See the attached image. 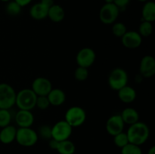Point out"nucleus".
<instances>
[{
    "label": "nucleus",
    "mask_w": 155,
    "mask_h": 154,
    "mask_svg": "<svg viewBox=\"0 0 155 154\" xmlns=\"http://www.w3.org/2000/svg\"><path fill=\"white\" fill-rule=\"evenodd\" d=\"M127 134L130 143L141 146L149 138L150 129L147 124L139 121L130 125Z\"/></svg>",
    "instance_id": "nucleus-1"
},
{
    "label": "nucleus",
    "mask_w": 155,
    "mask_h": 154,
    "mask_svg": "<svg viewBox=\"0 0 155 154\" xmlns=\"http://www.w3.org/2000/svg\"><path fill=\"white\" fill-rule=\"evenodd\" d=\"M37 95L31 88H24L17 93L15 105L19 110H32L36 107Z\"/></svg>",
    "instance_id": "nucleus-2"
},
{
    "label": "nucleus",
    "mask_w": 155,
    "mask_h": 154,
    "mask_svg": "<svg viewBox=\"0 0 155 154\" xmlns=\"http://www.w3.org/2000/svg\"><path fill=\"white\" fill-rule=\"evenodd\" d=\"M39 136L36 131L30 128H17L15 140L21 146L24 147H30L37 143Z\"/></svg>",
    "instance_id": "nucleus-3"
},
{
    "label": "nucleus",
    "mask_w": 155,
    "mask_h": 154,
    "mask_svg": "<svg viewBox=\"0 0 155 154\" xmlns=\"http://www.w3.org/2000/svg\"><path fill=\"white\" fill-rule=\"evenodd\" d=\"M86 119V113L84 109L79 106H74L65 113L64 120L72 128L80 127L84 124Z\"/></svg>",
    "instance_id": "nucleus-4"
},
{
    "label": "nucleus",
    "mask_w": 155,
    "mask_h": 154,
    "mask_svg": "<svg viewBox=\"0 0 155 154\" xmlns=\"http://www.w3.org/2000/svg\"><path fill=\"white\" fill-rule=\"evenodd\" d=\"M16 91L8 83H0V109L10 110L15 105Z\"/></svg>",
    "instance_id": "nucleus-5"
},
{
    "label": "nucleus",
    "mask_w": 155,
    "mask_h": 154,
    "mask_svg": "<svg viewBox=\"0 0 155 154\" xmlns=\"http://www.w3.org/2000/svg\"><path fill=\"white\" fill-rule=\"evenodd\" d=\"M128 74L123 68H114L110 71L108 75V85L114 91L120 90L128 83Z\"/></svg>",
    "instance_id": "nucleus-6"
},
{
    "label": "nucleus",
    "mask_w": 155,
    "mask_h": 154,
    "mask_svg": "<svg viewBox=\"0 0 155 154\" xmlns=\"http://www.w3.org/2000/svg\"><path fill=\"white\" fill-rule=\"evenodd\" d=\"M120 10L114 3L104 4L99 11V19L102 24L110 25L116 22L120 14Z\"/></svg>",
    "instance_id": "nucleus-7"
},
{
    "label": "nucleus",
    "mask_w": 155,
    "mask_h": 154,
    "mask_svg": "<svg viewBox=\"0 0 155 154\" xmlns=\"http://www.w3.org/2000/svg\"><path fill=\"white\" fill-rule=\"evenodd\" d=\"M72 131L73 128L66 121H58L51 127V138L58 141L68 140L72 134Z\"/></svg>",
    "instance_id": "nucleus-8"
},
{
    "label": "nucleus",
    "mask_w": 155,
    "mask_h": 154,
    "mask_svg": "<svg viewBox=\"0 0 155 154\" xmlns=\"http://www.w3.org/2000/svg\"><path fill=\"white\" fill-rule=\"evenodd\" d=\"M96 59V54L92 48L86 47L78 51L76 56V61L78 66L89 68L93 65Z\"/></svg>",
    "instance_id": "nucleus-9"
},
{
    "label": "nucleus",
    "mask_w": 155,
    "mask_h": 154,
    "mask_svg": "<svg viewBox=\"0 0 155 154\" xmlns=\"http://www.w3.org/2000/svg\"><path fill=\"white\" fill-rule=\"evenodd\" d=\"M52 88L51 81L42 76L35 79L31 86V89L37 96H47Z\"/></svg>",
    "instance_id": "nucleus-10"
},
{
    "label": "nucleus",
    "mask_w": 155,
    "mask_h": 154,
    "mask_svg": "<svg viewBox=\"0 0 155 154\" xmlns=\"http://www.w3.org/2000/svg\"><path fill=\"white\" fill-rule=\"evenodd\" d=\"M124 127L125 123L120 114L112 115L108 118L105 125L106 131L112 137L124 131Z\"/></svg>",
    "instance_id": "nucleus-11"
},
{
    "label": "nucleus",
    "mask_w": 155,
    "mask_h": 154,
    "mask_svg": "<svg viewBox=\"0 0 155 154\" xmlns=\"http://www.w3.org/2000/svg\"><path fill=\"white\" fill-rule=\"evenodd\" d=\"M139 72L143 78H151L155 75V59L151 55H145L139 65Z\"/></svg>",
    "instance_id": "nucleus-12"
},
{
    "label": "nucleus",
    "mask_w": 155,
    "mask_h": 154,
    "mask_svg": "<svg viewBox=\"0 0 155 154\" xmlns=\"http://www.w3.org/2000/svg\"><path fill=\"white\" fill-rule=\"evenodd\" d=\"M121 42L125 48L136 49L142 43V37L136 31H127L121 37Z\"/></svg>",
    "instance_id": "nucleus-13"
},
{
    "label": "nucleus",
    "mask_w": 155,
    "mask_h": 154,
    "mask_svg": "<svg viewBox=\"0 0 155 154\" xmlns=\"http://www.w3.org/2000/svg\"><path fill=\"white\" fill-rule=\"evenodd\" d=\"M15 122L19 128H30L34 122L31 110H19L15 115Z\"/></svg>",
    "instance_id": "nucleus-14"
},
{
    "label": "nucleus",
    "mask_w": 155,
    "mask_h": 154,
    "mask_svg": "<svg viewBox=\"0 0 155 154\" xmlns=\"http://www.w3.org/2000/svg\"><path fill=\"white\" fill-rule=\"evenodd\" d=\"M117 95L120 101L124 104H131L137 97L136 91L128 85L117 91Z\"/></svg>",
    "instance_id": "nucleus-15"
},
{
    "label": "nucleus",
    "mask_w": 155,
    "mask_h": 154,
    "mask_svg": "<svg viewBox=\"0 0 155 154\" xmlns=\"http://www.w3.org/2000/svg\"><path fill=\"white\" fill-rule=\"evenodd\" d=\"M50 105L58 107L66 101V94L61 88H52L47 95Z\"/></svg>",
    "instance_id": "nucleus-16"
},
{
    "label": "nucleus",
    "mask_w": 155,
    "mask_h": 154,
    "mask_svg": "<svg viewBox=\"0 0 155 154\" xmlns=\"http://www.w3.org/2000/svg\"><path fill=\"white\" fill-rule=\"evenodd\" d=\"M48 8L47 6L43 5L42 3L39 2L36 3L31 6L30 9V15L33 19L36 21H41L44 20L48 16Z\"/></svg>",
    "instance_id": "nucleus-17"
},
{
    "label": "nucleus",
    "mask_w": 155,
    "mask_h": 154,
    "mask_svg": "<svg viewBox=\"0 0 155 154\" xmlns=\"http://www.w3.org/2000/svg\"><path fill=\"white\" fill-rule=\"evenodd\" d=\"M17 128L13 125H7L0 131V141L4 144H9L15 140Z\"/></svg>",
    "instance_id": "nucleus-18"
},
{
    "label": "nucleus",
    "mask_w": 155,
    "mask_h": 154,
    "mask_svg": "<svg viewBox=\"0 0 155 154\" xmlns=\"http://www.w3.org/2000/svg\"><path fill=\"white\" fill-rule=\"evenodd\" d=\"M47 18H49L54 23L61 22L65 18L64 9L60 5L54 4L48 8Z\"/></svg>",
    "instance_id": "nucleus-19"
},
{
    "label": "nucleus",
    "mask_w": 155,
    "mask_h": 154,
    "mask_svg": "<svg viewBox=\"0 0 155 154\" xmlns=\"http://www.w3.org/2000/svg\"><path fill=\"white\" fill-rule=\"evenodd\" d=\"M120 115L125 125H131L139 121V113L136 109L127 107L122 111Z\"/></svg>",
    "instance_id": "nucleus-20"
},
{
    "label": "nucleus",
    "mask_w": 155,
    "mask_h": 154,
    "mask_svg": "<svg viewBox=\"0 0 155 154\" xmlns=\"http://www.w3.org/2000/svg\"><path fill=\"white\" fill-rule=\"evenodd\" d=\"M142 18L143 21L154 22L155 21V3L152 1L145 2L142 9Z\"/></svg>",
    "instance_id": "nucleus-21"
},
{
    "label": "nucleus",
    "mask_w": 155,
    "mask_h": 154,
    "mask_svg": "<svg viewBox=\"0 0 155 154\" xmlns=\"http://www.w3.org/2000/svg\"><path fill=\"white\" fill-rule=\"evenodd\" d=\"M56 151L59 154H74L76 152V146L69 139L59 141Z\"/></svg>",
    "instance_id": "nucleus-22"
},
{
    "label": "nucleus",
    "mask_w": 155,
    "mask_h": 154,
    "mask_svg": "<svg viewBox=\"0 0 155 154\" xmlns=\"http://www.w3.org/2000/svg\"><path fill=\"white\" fill-rule=\"evenodd\" d=\"M142 37H148L153 33V25L151 22L142 21L139 27V32Z\"/></svg>",
    "instance_id": "nucleus-23"
},
{
    "label": "nucleus",
    "mask_w": 155,
    "mask_h": 154,
    "mask_svg": "<svg viewBox=\"0 0 155 154\" xmlns=\"http://www.w3.org/2000/svg\"><path fill=\"white\" fill-rule=\"evenodd\" d=\"M21 9H22V7L19 4H18L15 0H12L7 2L5 7L6 13L10 16L18 15L21 12Z\"/></svg>",
    "instance_id": "nucleus-24"
},
{
    "label": "nucleus",
    "mask_w": 155,
    "mask_h": 154,
    "mask_svg": "<svg viewBox=\"0 0 155 154\" xmlns=\"http://www.w3.org/2000/svg\"><path fill=\"white\" fill-rule=\"evenodd\" d=\"M113 139L114 144L120 149L130 143L127 132H124V131H122V132L113 136Z\"/></svg>",
    "instance_id": "nucleus-25"
},
{
    "label": "nucleus",
    "mask_w": 155,
    "mask_h": 154,
    "mask_svg": "<svg viewBox=\"0 0 155 154\" xmlns=\"http://www.w3.org/2000/svg\"><path fill=\"white\" fill-rule=\"evenodd\" d=\"M12 122V114L9 110L0 109V128H4L10 125Z\"/></svg>",
    "instance_id": "nucleus-26"
},
{
    "label": "nucleus",
    "mask_w": 155,
    "mask_h": 154,
    "mask_svg": "<svg viewBox=\"0 0 155 154\" xmlns=\"http://www.w3.org/2000/svg\"><path fill=\"white\" fill-rule=\"evenodd\" d=\"M127 32V26L122 22L114 23L112 26V33L116 37L121 38Z\"/></svg>",
    "instance_id": "nucleus-27"
},
{
    "label": "nucleus",
    "mask_w": 155,
    "mask_h": 154,
    "mask_svg": "<svg viewBox=\"0 0 155 154\" xmlns=\"http://www.w3.org/2000/svg\"><path fill=\"white\" fill-rule=\"evenodd\" d=\"M121 154H142L140 146L129 143L121 148Z\"/></svg>",
    "instance_id": "nucleus-28"
},
{
    "label": "nucleus",
    "mask_w": 155,
    "mask_h": 154,
    "mask_svg": "<svg viewBox=\"0 0 155 154\" xmlns=\"http://www.w3.org/2000/svg\"><path fill=\"white\" fill-rule=\"evenodd\" d=\"M89 77V71L87 68L78 66L74 71V78L79 82H83Z\"/></svg>",
    "instance_id": "nucleus-29"
},
{
    "label": "nucleus",
    "mask_w": 155,
    "mask_h": 154,
    "mask_svg": "<svg viewBox=\"0 0 155 154\" xmlns=\"http://www.w3.org/2000/svg\"><path fill=\"white\" fill-rule=\"evenodd\" d=\"M38 136L43 140H49L51 138V127L48 125H42L39 128Z\"/></svg>",
    "instance_id": "nucleus-30"
},
{
    "label": "nucleus",
    "mask_w": 155,
    "mask_h": 154,
    "mask_svg": "<svg viewBox=\"0 0 155 154\" xmlns=\"http://www.w3.org/2000/svg\"><path fill=\"white\" fill-rule=\"evenodd\" d=\"M50 103L47 96H37L36 101V107L41 110H45L50 107Z\"/></svg>",
    "instance_id": "nucleus-31"
},
{
    "label": "nucleus",
    "mask_w": 155,
    "mask_h": 154,
    "mask_svg": "<svg viewBox=\"0 0 155 154\" xmlns=\"http://www.w3.org/2000/svg\"><path fill=\"white\" fill-rule=\"evenodd\" d=\"M130 0H114V4L120 9L125 8L130 3Z\"/></svg>",
    "instance_id": "nucleus-32"
},
{
    "label": "nucleus",
    "mask_w": 155,
    "mask_h": 154,
    "mask_svg": "<svg viewBox=\"0 0 155 154\" xmlns=\"http://www.w3.org/2000/svg\"><path fill=\"white\" fill-rule=\"evenodd\" d=\"M58 142L59 141L54 140V139L51 138L49 140V142H48V146H49V147L51 148V149H54V150H56L58 144Z\"/></svg>",
    "instance_id": "nucleus-33"
},
{
    "label": "nucleus",
    "mask_w": 155,
    "mask_h": 154,
    "mask_svg": "<svg viewBox=\"0 0 155 154\" xmlns=\"http://www.w3.org/2000/svg\"><path fill=\"white\" fill-rule=\"evenodd\" d=\"M18 4H19L21 7H25V6L28 5L32 2L33 0H15Z\"/></svg>",
    "instance_id": "nucleus-34"
},
{
    "label": "nucleus",
    "mask_w": 155,
    "mask_h": 154,
    "mask_svg": "<svg viewBox=\"0 0 155 154\" xmlns=\"http://www.w3.org/2000/svg\"><path fill=\"white\" fill-rule=\"evenodd\" d=\"M41 3H42L43 5H45V6H47L48 8H50L51 6H52L54 4V0H41Z\"/></svg>",
    "instance_id": "nucleus-35"
},
{
    "label": "nucleus",
    "mask_w": 155,
    "mask_h": 154,
    "mask_svg": "<svg viewBox=\"0 0 155 154\" xmlns=\"http://www.w3.org/2000/svg\"><path fill=\"white\" fill-rule=\"evenodd\" d=\"M147 154H155V146H151V147L148 149V153Z\"/></svg>",
    "instance_id": "nucleus-36"
},
{
    "label": "nucleus",
    "mask_w": 155,
    "mask_h": 154,
    "mask_svg": "<svg viewBox=\"0 0 155 154\" xmlns=\"http://www.w3.org/2000/svg\"><path fill=\"white\" fill-rule=\"evenodd\" d=\"M105 4H111V3H114V0H104Z\"/></svg>",
    "instance_id": "nucleus-37"
},
{
    "label": "nucleus",
    "mask_w": 155,
    "mask_h": 154,
    "mask_svg": "<svg viewBox=\"0 0 155 154\" xmlns=\"http://www.w3.org/2000/svg\"><path fill=\"white\" fill-rule=\"evenodd\" d=\"M1 2H8L12 1V0H0Z\"/></svg>",
    "instance_id": "nucleus-38"
},
{
    "label": "nucleus",
    "mask_w": 155,
    "mask_h": 154,
    "mask_svg": "<svg viewBox=\"0 0 155 154\" xmlns=\"http://www.w3.org/2000/svg\"><path fill=\"white\" fill-rule=\"evenodd\" d=\"M138 1L141 2H148V0H138Z\"/></svg>",
    "instance_id": "nucleus-39"
}]
</instances>
